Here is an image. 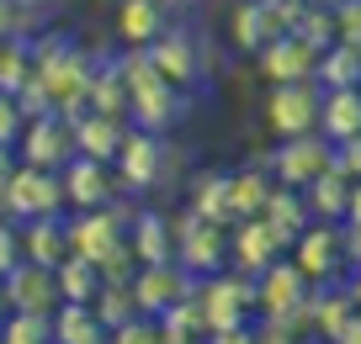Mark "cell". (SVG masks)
Returning <instances> with one entry per match:
<instances>
[{
  "instance_id": "5b68a950",
  "label": "cell",
  "mask_w": 361,
  "mask_h": 344,
  "mask_svg": "<svg viewBox=\"0 0 361 344\" xmlns=\"http://www.w3.org/2000/svg\"><path fill=\"white\" fill-rule=\"evenodd\" d=\"M192 302H197V312H202L207 333L250 329V323H255V281L239 276V270H218V276L197 281Z\"/></svg>"
},
{
  "instance_id": "d4e9b609",
  "label": "cell",
  "mask_w": 361,
  "mask_h": 344,
  "mask_svg": "<svg viewBox=\"0 0 361 344\" xmlns=\"http://www.w3.org/2000/svg\"><path fill=\"white\" fill-rule=\"evenodd\" d=\"M319 133L329 144H345V138H361V85H335L319 101Z\"/></svg>"
},
{
  "instance_id": "d590c367",
  "label": "cell",
  "mask_w": 361,
  "mask_h": 344,
  "mask_svg": "<svg viewBox=\"0 0 361 344\" xmlns=\"http://www.w3.org/2000/svg\"><path fill=\"white\" fill-rule=\"evenodd\" d=\"M0 344H54V318L48 312H11L0 323Z\"/></svg>"
},
{
  "instance_id": "7c38bea8",
  "label": "cell",
  "mask_w": 361,
  "mask_h": 344,
  "mask_svg": "<svg viewBox=\"0 0 361 344\" xmlns=\"http://www.w3.org/2000/svg\"><path fill=\"white\" fill-rule=\"evenodd\" d=\"M319 101H324V90H319L314 79H298V85H271V90H266V127H271V138L319 133Z\"/></svg>"
},
{
  "instance_id": "52a82bcc",
  "label": "cell",
  "mask_w": 361,
  "mask_h": 344,
  "mask_svg": "<svg viewBox=\"0 0 361 344\" xmlns=\"http://www.w3.org/2000/svg\"><path fill=\"white\" fill-rule=\"evenodd\" d=\"M176 265L192 281L228 270V228L224 222H202L192 212H176Z\"/></svg>"
},
{
  "instance_id": "74e56055",
  "label": "cell",
  "mask_w": 361,
  "mask_h": 344,
  "mask_svg": "<svg viewBox=\"0 0 361 344\" xmlns=\"http://www.w3.org/2000/svg\"><path fill=\"white\" fill-rule=\"evenodd\" d=\"M22 127H27V111H22V101H16L11 90H0V144H6V148H16Z\"/></svg>"
},
{
  "instance_id": "3957f363",
  "label": "cell",
  "mask_w": 361,
  "mask_h": 344,
  "mask_svg": "<svg viewBox=\"0 0 361 344\" xmlns=\"http://www.w3.org/2000/svg\"><path fill=\"white\" fill-rule=\"evenodd\" d=\"M133 201L117 196L112 207L102 212H69V255L90 260L106 281H133L138 260L128 249V222H133Z\"/></svg>"
},
{
  "instance_id": "30bf717a",
  "label": "cell",
  "mask_w": 361,
  "mask_h": 344,
  "mask_svg": "<svg viewBox=\"0 0 361 344\" xmlns=\"http://www.w3.org/2000/svg\"><path fill=\"white\" fill-rule=\"evenodd\" d=\"M271 175H276V186L287 191H303L308 180H319L329 165H335V144H329L324 133H303V138H276V148L266 154Z\"/></svg>"
},
{
  "instance_id": "8d00e7d4",
  "label": "cell",
  "mask_w": 361,
  "mask_h": 344,
  "mask_svg": "<svg viewBox=\"0 0 361 344\" xmlns=\"http://www.w3.org/2000/svg\"><path fill=\"white\" fill-rule=\"evenodd\" d=\"M293 32L303 37V43H314L319 53H324V48L335 43V11H324V6H308V11H303V22H298Z\"/></svg>"
},
{
  "instance_id": "f1b7e54d",
  "label": "cell",
  "mask_w": 361,
  "mask_h": 344,
  "mask_svg": "<svg viewBox=\"0 0 361 344\" xmlns=\"http://www.w3.org/2000/svg\"><path fill=\"white\" fill-rule=\"evenodd\" d=\"M260 217H266V228L282 238L287 249H293V244H298V234H303L308 222H314V217H308V207H303V191H287V186H276V191L266 196Z\"/></svg>"
},
{
  "instance_id": "277c9868",
  "label": "cell",
  "mask_w": 361,
  "mask_h": 344,
  "mask_svg": "<svg viewBox=\"0 0 361 344\" xmlns=\"http://www.w3.org/2000/svg\"><path fill=\"white\" fill-rule=\"evenodd\" d=\"M144 53H149V64L159 69V79H170V85H180V90H197L213 75V43H207L202 32H192V27H180V22H170Z\"/></svg>"
},
{
  "instance_id": "f907efd6",
  "label": "cell",
  "mask_w": 361,
  "mask_h": 344,
  "mask_svg": "<svg viewBox=\"0 0 361 344\" xmlns=\"http://www.w3.org/2000/svg\"><path fill=\"white\" fill-rule=\"evenodd\" d=\"M308 6H324V11H335V6H345V0H308Z\"/></svg>"
},
{
  "instance_id": "cb8c5ba5",
  "label": "cell",
  "mask_w": 361,
  "mask_h": 344,
  "mask_svg": "<svg viewBox=\"0 0 361 344\" xmlns=\"http://www.w3.org/2000/svg\"><path fill=\"white\" fill-rule=\"evenodd\" d=\"M186 212L202 222H224L234 228V207H228V170H197L186 180Z\"/></svg>"
},
{
  "instance_id": "f35d334b",
  "label": "cell",
  "mask_w": 361,
  "mask_h": 344,
  "mask_svg": "<svg viewBox=\"0 0 361 344\" xmlns=\"http://www.w3.org/2000/svg\"><path fill=\"white\" fill-rule=\"evenodd\" d=\"M106 344H159V323L138 312V318L117 323V329H112V339H106Z\"/></svg>"
},
{
  "instance_id": "e0dca14e",
  "label": "cell",
  "mask_w": 361,
  "mask_h": 344,
  "mask_svg": "<svg viewBox=\"0 0 361 344\" xmlns=\"http://www.w3.org/2000/svg\"><path fill=\"white\" fill-rule=\"evenodd\" d=\"M192 286H197V281L186 276L176 260H165V265H138L133 270V297H138V312H144V318H159L165 307L186 302V297H192Z\"/></svg>"
},
{
  "instance_id": "4316f807",
  "label": "cell",
  "mask_w": 361,
  "mask_h": 344,
  "mask_svg": "<svg viewBox=\"0 0 361 344\" xmlns=\"http://www.w3.org/2000/svg\"><path fill=\"white\" fill-rule=\"evenodd\" d=\"M350 186H356V180H345L335 165H329L319 180H308V186H303V207H308V217H314V222H345Z\"/></svg>"
},
{
  "instance_id": "c3c4849f",
  "label": "cell",
  "mask_w": 361,
  "mask_h": 344,
  "mask_svg": "<svg viewBox=\"0 0 361 344\" xmlns=\"http://www.w3.org/2000/svg\"><path fill=\"white\" fill-rule=\"evenodd\" d=\"M159 6H165V11H170V16H176V11H192L197 0H159Z\"/></svg>"
},
{
  "instance_id": "60d3db41",
  "label": "cell",
  "mask_w": 361,
  "mask_h": 344,
  "mask_svg": "<svg viewBox=\"0 0 361 344\" xmlns=\"http://www.w3.org/2000/svg\"><path fill=\"white\" fill-rule=\"evenodd\" d=\"M335 43L361 48V0H345V6H335Z\"/></svg>"
},
{
  "instance_id": "7bdbcfd3",
  "label": "cell",
  "mask_w": 361,
  "mask_h": 344,
  "mask_svg": "<svg viewBox=\"0 0 361 344\" xmlns=\"http://www.w3.org/2000/svg\"><path fill=\"white\" fill-rule=\"evenodd\" d=\"M202 344H255V323H250V329H224V333H207Z\"/></svg>"
},
{
  "instance_id": "2e32d148",
  "label": "cell",
  "mask_w": 361,
  "mask_h": 344,
  "mask_svg": "<svg viewBox=\"0 0 361 344\" xmlns=\"http://www.w3.org/2000/svg\"><path fill=\"white\" fill-rule=\"evenodd\" d=\"M282 255H287V244L266 228V217H239L228 228V270H239V276H260Z\"/></svg>"
},
{
  "instance_id": "7dc6e473",
  "label": "cell",
  "mask_w": 361,
  "mask_h": 344,
  "mask_svg": "<svg viewBox=\"0 0 361 344\" xmlns=\"http://www.w3.org/2000/svg\"><path fill=\"white\" fill-rule=\"evenodd\" d=\"M335 344H361V312L345 323V329H340V339H335Z\"/></svg>"
},
{
  "instance_id": "e575fe53",
  "label": "cell",
  "mask_w": 361,
  "mask_h": 344,
  "mask_svg": "<svg viewBox=\"0 0 361 344\" xmlns=\"http://www.w3.org/2000/svg\"><path fill=\"white\" fill-rule=\"evenodd\" d=\"M90 312H96V318L106 323V333H112L117 323L138 318V297H133V281H102V291H96Z\"/></svg>"
},
{
  "instance_id": "ab89813d",
  "label": "cell",
  "mask_w": 361,
  "mask_h": 344,
  "mask_svg": "<svg viewBox=\"0 0 361 344\" xmlns=\"http://www.w3.org/2000/svg\"><path fill=\"white\" fill-rule=\"evenodd\" d=\"M22 260H27V249H22V222L0 217V276H6V270H16Z\"/></svg>"
},
{
  "instance_id": "9a60e30c",
  "label": "cell",
  "mask_w": 361,
  "mask_h": 344,
  "mask_svg": "<svg viewBox=\"0 0 361 344\" xmlns=\"http://www.w3.org/2000/svg\"><path fill=\"white\" fill-rule=\"evenodd\" d=\"M255 69H260L266 85H298V79H314L319 48L303 43L298 32H282V37H271V43L255 53Z\"/></svg>"
},
{
  "instance_id": "83f0119b",
  "label": "cell",
  "mask_w": 361,
  "mask_h": 344,
  "mask_svg": "<svg viewBox=\"0 0 361 344\" xmlns=\"http://www.w3.org/2000/svg\"><path fill=\"white\" fill-rule=\"evenodd\" d=\"M85 111H102V117H123L128 122V85H123V69H117V53L96 58V75H90V90H85Z\"/></svg>"
},
{
  "instance_id": "b9f144b4",
  "label": "cell",
  "mask_w": 361,
  "mask_h": 344,
  "mask_svg": "<svg viewBox=\"0 0 361 344\" xmlns=\"http://www.w3.org/2000/svg\"><path fill=\"white\" fill-rule=\"evenodd\" d=\"M335 170L345 180H361V138H345V144H335Z\"/></svg>"
},
{
  "instance_id": "ffe728a7",
  "label": "cell",
  "mask_w": 361,
  "mask_h": 344,
  "mask_svg": "<svg viewBox=\"0 0 361 344\" xmlns=\"http://www.w3.org/2000/svg\"><path fill=\"white\" fill-rule=\"evenodd\" d=\"M165 27H170V11L159 0H117V11H112V32L123 48H149Z\"/></svg>"
},
{
  "instance_id": "d6a6232c",
  "label": "cell",
  "mask_w": 361,
  "mask_h": 344,
  "mask_svg": "<svg viewBox=\"0 0 361 344\" xmlns=\"http://www.w3.org/2000/svg\"><path fill=\"white\" fill-rule=\"evenodd\" d=\"M314 85H319V90H335V85H361V48L329 43L324 53H319Z\"/></svg>"
},
{
  "instance_id": "836d02e7",
  "label": "cell",
  "mask_w": 361,
  "mask_h": 344,
  "mask_svg": "<svg viewBox=\"0 0 361 344\" xmlns=\"http://www.w3.org/2000/svg\"><path fill=\"white\" fill-rule=\"evenodd\" d=\"M154 323H159V344H202L207 339V323H202V312H197L192 297L176 302V307H165Z\"/></svg>"
},
{
  "instance_id": "484cf974",
  "label": "cell",
  "mask_w": 361,
  "mask_h": 344,
  "mask_svg": "<svg viewBox=\"0 0 361 344\" xmlns=\"http://www.w3.org/2000/svg\"><path fill=\"white\" fill-rule=\"evenodd\" d=\"M271 191H276V175H271L266 159L228 170V207H234V222L239 217H260V207H266Z\"/></svg>"
},
{
  "instance_id": "6da1fadb",
  "label": "cell",
  "mask_w": 361,
  "mask_h": 344,
  "mask_svg": "<svg viewBox=\"0 0 361 344\" xmlns=\"http://www.w3.org/2000/svg\"><path fill=\"white\" fill-rule=\"evenodd\" d=\"M96 48L75 43L69 32H37L32 37V85L43 90V101L64 117L85 111V90H90V75H96Z\"/></svg>"
},
{
  "instance_id": "44dd1931",
  "label": "cell",
  "mask_w": 361,
  "mask_h": 344,
  "mask_svg": "<svg viewBox=\"0 0 361 344\" xmlns=\"http://www.w3.org/2000/svg\"><path fill=\"white\" fill-rule=\"evenodd\" d=\"M69 133H75V154L112 165L117 144L128 138V122L123 117H102V111H75V117H69Z\"/></svg>"
},
{
  "instance_id": "8992f818",
  "label": "cell",
  "mask_w": 361,
  "mask_h": 344,
  "mask_svg": "<svg viewBox=\"0 0 361 344\" xmlns=\"http://www.w3.org/2000/svg\"><path fill=\"white\" fill-rule=\"evenodd\" d=\"M165 148H170V138H165V133H144V127L128 122V138L117 144V154H112L117 186H123L128 196L165 191Z\"/></svg>"
},
{
  "instance_id": "8fae6325",
  "label": "cell",
  "mask_w": 361,
  "mask_h": 344,
  "mask_svg": "<svg viewBox=\"0 0 361 344\" xmlns=\"http://www.w3.org/2000/svg\"><path fill=\"white\" fill-rule=\"evenodd\" d=\"M293 260L298 270H303L314 286H340L345 281V238H340V222H308L303 234H298L293 244Z\"/></svg>"
},
{
  "instance_id": "603a6c76",
  "label": "cell",
  "mask_w": 361,
  "mask_h": 344,
  "mask_svg": "<svg viewBox=\"0 0 361 344\" xmlns=\"http://www.w3.org/2000/svg\"><path fill=\"white\" fill-rule=\"evenodd\" d=\"M22 249L32 265H64L69 260V212H54V217H32L22 222Z\"/></svg>"
},
{
  "instance_id": "4fadbf2b",
  "label": "cell",
  "mask_w": 361,
  "mask_h": 344,
  "mask_svg": "<svg viewBox=\"0 0 361 344\" xmlns=\"http://www.w3.org/2000/svg\"><path fill=\"white\" fill-rule=\"evenodd\" d=\"M16 159L32 170H64L75 159V133H69L64 111H43V117H27L22 138H16Z\"/></svg>"
},
{
  "instance_id": "bcb514c9",
  "label": "cell",
  "mask_w": 361,
  "mask_h": 344,
  "mask_svg": "<svg viewBox=\"0 0 361 344\" xmlns=\"http://www.w3.org/2000/svg\"><path fill=\"white\" fill-rule=\"evenodd\" d=\"M345 291H350V302H356V312H361V265L345 270Z\"/></svg>"
},
{
  "instance_id": "f546056e",
  "label": "cell",
  "mask_w": 361,
  "mask_h": 344,
  "mask_svg": "<svg viewBox=\"0 0 361 344\" xmlns=\"http://www.w3.org/2000/svg\"><path fill=\"white\" fill-rule=\"evenodd\" d=\"M112 333H106V323L96 318L90 307H80V302H59L54 312V344H106Z\"/></svg>"
},
{
  "instance_id": "7402d4cb",
  "label": "cell",
  "mask_w": 361,
  "mask_h": 344,
  "mask_svg": "<svg viewBox=\"0 0 361 344\" xmlns=\"http://www.w3.org/2000/svg\"><path fill=\"white\" fill-rule=\"evenodd\" d=\"M271 37H282V22L271 16V6H266V0H239L234 11H228V43H234L239 53H250V58H255L260 48L271 43Z\"/></svg>"
},
{
  "instance_id": "f6af8a7d",
  "label": "cell",
  "mask_w": 361,
  "mask_h": 344,
  "mask_svg": "<svg viewBox=\"0 0 361 344\" xmlns=\"http://www.w3.org/2000/svg\"><path fill=\"white\" fill-rule=\"evenodd\" d=\"M345 222H350V228H361V180L350 186V207H345Z\"/></svg>"
},
{
  "instance_id": "9c48e42d",
  "label": "cell",
  "mask_w": 361,
  "mask_h": 344,
  "mask_svg": "<svg viewBox=\"0 0 361 344\" xmlns=\"http://www.w3.org/2000/svg\"><path fill=\"white\" fill-rule=\"evenodd\" d=\"M54 212H64V180H59V170L22 165L11 175V186L0 191V217H11V222L54 217Z\"/></svg>"
},
{
  "instance_id": "ac0fdd59",
  "label": "cell",
  "mask_w": 361,
  "mask_h": 344,
  "mask_svg": "<svg viewBox=\"0 0 361 344\" xmlns=\"http://www.w3.org/2000/svg\"><path fill=\"white\" fill-rule=\"evenodd\" d=\"M128 249H133L138 265H165V260H176V212H159V207L133 212V222H128Z\"/></svg>"
},
{
  "instance_id": "d6986e66",
  "label": "cell",
  "mask_w": 361,
  "mask_h": 344,
  "mask_svg": "<svg viewBox=\"0 0 361 344\" xmlns=\"http://www.w3.org/2000/svg\"><path fill=\"white\" fill-rule=\"evenodd\" d=\"M0 286H6V297H11V312H48V318L59 312V281H54L48 265L22 260L16 270L0 276Z\"/></svg>"
},
{
  "instance_id": "5bb4252c",
  "label": "cell",
  "mask_w": 361,
  "mask_h": 344,
  "mask_svg": "<svg viewBox=\"0 0 361 344\" xmlns=\"http://www.w3.org/2000/svg\"><path fill=\"white\" fill-rule=\"evenodd\" d=\"M59 180H64V212H102V207H112V201L123 196L117 170L102 165V159H85V154L69 159V165L59 170Z\"/></svg>"
},
{
  "instance_id": "1f68e13d",
  "label": "cell",
  "mask_w": 361,
  "mask_h": 344,
  "mask_svg": "<svg viewBox=\"0 0 361 344\" xmlns=\"http://www.w3.org/2000/svg\"><path fill=\"white\" fill-rule=\"evenodd\" d=\"M48 27V11L37 0H0V43H32Z\"/></svg>"
},
{
  "instance_id": "ee69618b",
  "label": "cell",
  "mask_w": 361,
  "mask_h": 344,
  "mask_svg": "<svg viewBox=\"0 0 361 344\" xmlns=\"http://www.w3.org/2000/svg\"><path fill=\"white\" fill-rule=\"evenodd\" d=\"M16 170H22V159H16V148H6V144H0V191L11 186V175H16Z\"/></svg>"
},
{
  "instance_id": "4dcf8cb0",
  "label": "cell",
  "mask_w": 361,
  "mask_h": 344,
  "mask_svg": "<svg viewBox=\"0 0 361 344\" xmlns=\"http://www.w3.org/2000/svg\"><path fill=\"white\" fill-rule=\"evenodd\" d=\"M54 281H59V302H80V307H90L106 276L90 265V260H75V255H69L64 265H54Z\"/></svg>"
},
{
  "instance_id": "ba28073f",
  "label": "cell",
  "mask_w": 361,
  "mask_h": 344,
  "mask_svg": "<svg viewBox=\"0 0 361 344\" xmlns=\"http://www.w3.org/2000/svg\"><path fill=\"white\" fill-rule=\"evenodd\" d=\"M250 281H255V318H308V297L319 291L287 255Z\"/></svg>"
},
{
  "instance_id": "7a4b0ae2",
  "label": "cell",
  "mask_w": 361,
  "mask_h": 344,
  "mask_svg": "<svg viewBox=\"0 0 361 344\" xmlns=\"http://www.w3.org/2000/svg\"><path fill=\"white\" fill-rule=\"evenodd\" d=\"M117 69H123V85H128V122L144 127V133H176L192 111V90L159 79V69L149 64L144 48H117Z\"/></svg>"
},
{
  "instance_id": "681fc988",
  "label": "cell",
  "mask_w": 361,
  "mask_h": 344,
  "mask_svg": "<svg viewBox=\"0 0 361 344\" xmlns=\"http://www.w3.org/2000/svg\"><path fill=\"white\" fill-rule=\"evenodd\" d=\"M11 318V297H6V286H0V323Z\"/></svg>"
}]
</instances>
